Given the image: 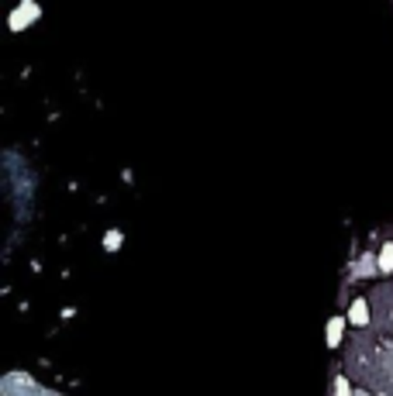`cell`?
<instances>
[{"label": "cell", "instance_id": "cell-1", "mask_svg": "<svg viewBox=\"0 0 393 396\" xmlns=\"http://www.w3.org/2000/svg\"><path fill=\"white\" fill-rule=\"evenodd\" d=\"M39 4H35V0H21V4H18V11H14V14H11V32H21V28H25V25H35V21H39Z\"/></svg>", "mask_w": 393, "mask_h": 396}, {"label": "cell", "instance_id": "cell-2", "mask_svg": "<svg viewBox=\"0 0 393 396\" xmlns=\"http://www.w3.org/2000/svg\"><path fill=\"white\" fill-rule=\"evenodd\" d=\"M345 324H349V317H331V320H328V327H324V341H328V348H338V345H342V338H345Z\"/></svg>", "mask_w": 393, "mask_h": 396}, {"label": "cell", "instance_id": "cell-3", "mask_svg": "<svg viewBox=\"0 0 393 396\" xmlns=\"http://www.w3.org/2000/svg\"><path fill=\"white\" fill-rule=\"evenodd\" d=\"M349 324H355V327H366V324H369V300H366V296L352 300V307H349Z\"/></svg>", "mask_w": 393, "mask_h": 396}, {"label": "cell", "instance_id": "cell-4", "mask_svg": "<svg viewBox=\"0 0 393 396\" xmlns=\"http://www.w3.org/2000/svg\"><path fill=\"white\" fill-rule=\"evenodd\" d=\"M376 262H380V273H383V276H390V273H393V241H387V245L380 248Z\"/></svg>", "mask_w": 393, "mask_h": 396}, {"label": "cell", "instance_id": "cell-5", "mask_svg": "<svg viewBox=\"0 0 393 396\" xmlns=\"http://www.w3.org/2000/svg\"><path fill=\"white\" fill-rule=\"evenodd\" d=\"M121 241H124V235L114 228V231H107V235H104V248H107V252H118Z\"/></svg>", "mask_w": 393, "mask_h": 396}, {"label": "cell", "instance_id": "cell-6", "mask_svg": "<svg viewBox=\"0 0 393 396\" xmlns=\"http://www.w3.org/2000/svg\"><path fill=\"white\" fill-rule=\"evenodd\" d=\"M355 390L352 386H349V379H345V376H338V379H335V396H352Z\"/></svg>", "mask_w": 393, "mask_h": 396}, {"label": "cell", "instance_id": "cell-7", "mask_svg": "<svg viewBox=\"0 0 393 396\" xmlns=\"http://www.w3.org/2000/svg\"><path fill=\"white\" fill-rule=\"evenodd\" d=\"M352 396H369V390H355Z\"/></svg>", "mask_w": 393, "mask_h": 396}]
</instances>
